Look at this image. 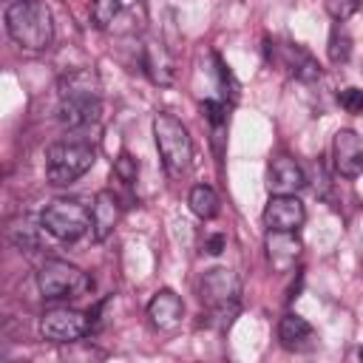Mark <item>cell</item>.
<instances>
[{
	"label": "cell",
	"mask_w": 363,
	"mask_h": 363,
	"mask_svg": "<svg viewBox=\"0 0 363 363\" xmlns=\"http://www.w3.org/2000/svg\"><path fill=\"white\" fill-rule=\"evenodd\" d=\"M6 31L26 51H45L54 40V17L43 0H11L6 6Z\"/></svg>",
	"instance_id": "cell-1"
},
{
	"label": "cell",
	"mask_w": 363,
	"mask_h": 363,
	"mask_svg": "<svg viewBox=\"0 0 363 363\" xmlns=\"http://www.w3.org/2000/svg\"><path fill=\"white\" fill-rule=\"evenodd\" d=\"M153 139L159 159L164 164V173L170 179H182L193 164V142L187 128L167 111H159L153 116Z\"/></svg>",
	"instance_id": "cell-2"
},
{
	"label": "cell",
	"mask_w": 363,
	"mask_h": 363,
	"mask_svg": "<svg viewBox=\"0 0 363 363\" xmlns=\"http://www.w3.org/2000/svg\"><path fill=\"white\" fill-rule=\"evenodd\" d=\"M96 162V150L88 142H57L48 147L45 153V179L57 187L77 182L79 176H85Z\"/></svg>",
	"instance_id": "cell-3"
},
{
	"label": "cell",
	"mask_w": 363,
	"mask_h": 363,
	"mask_svg": "<svg viewBox=\"0 0 363 363\" xmlns=\"http://www.w3.org/2000/svg\"><path fill=\"white\" fill-rule=\"evenodd\" d=\"M40 224L60 241H77L91 230V210L79 199H57L43 210Z\"/></svg>",
	"instance_id": "cell-4"
},
{
	"label": "cell",
	"mask_w": 363,
	"mask_h": 363,
	"mask_svg": "<svg viewBox=\"0 0 363 363\" xmlns=\"http://www.w3.org/2000/svg\"><path fill=\"white\" fill-rule=\"evenodd\" d=\"M37 286H40L43 298H48V301L79 298L85 289H91V278L79 267H74L68 261H60V258H51L40 267Z\"/></svg>",
	"instance_id": "cell-5"
},
{
	"label": "cell",
	"mask_w": 363,
	"mask_h": 363,
	"mask_svg": "<svg viewBox=\"0 0 363 363\" xmlns=\"http://www.w3.org/2000/svg\"><path fill=\"white\" fill-rule=\"evenodd\" d=\"M91 332V312L51 309L40 320V335L51 343H74Z\"/></svg>",
	"instance_id": "cell-6"
},
{
	"label": "cell",
	"mask_w": 363,
	"mask_h": 363,
	"mask_svg": "<svg viewBox=\"0 0 363 363\" xmlns=\"http://www.w3.org/2000/svg\"><path fill=\"white\" fill-rule=\"evenodd\" d=\"M264 48H267V60L278 62L281 68H286L295 79L315 82L320 77V65H318V60L306 48H301L295 43H272V40H267Z\"/></svg>",
	"instance_id": "cell-7"
},
{
	"label": "cell",
	"mask_w": 363,
	"mask_h": 363,
	"mask_svg": "<svg viewBox=\"0 0 363 363\" xmlns=\"http://www.w3.org/2000/svg\"><path fill=\"white\" fill-rule=\"evenodd\" d=\"M238 295H241V281L233 269L227 267H216V269H207L201 284H199V298L207 309L213 306H227V303H238Z\"/></svg>",
	"instance_id": "cell-8"
},
{
	"label": "cell",
	"mask_w": 363,
	"mask_h": 363,
	"mask_svg": "<svg viewBox=\"0 0 363 363\" xmlns=\"http://www.w3.org/2000/svg\"><path fill=\"white\" fill-rule=\"evenodd\" d=\"M306 218V207L298 199V193H272V199L264 207V221L269 230L295 233Z\"/></svg>",
	"instance_id": "cell-9"
},
{
	"label": "cell",
	"mask_w": 363,
	"mask_h": 363,
	"mask_svg": "<svg viewBox=\"0 0 363 363\" xmlns=\"http://www.w3.org/2000/svg\"><path fill=\"white\" fill-rule=\"evenodd\" d=\"M332 159H335V170L343 179H357L363 173V136L352 128L337 130L332 142Z\"/></svg>",
	"instance_id": "cell-10"
},
{
	"label": "cell",
	"mask_w": 363,
	"mask_h": 363,
	"mask_svg": "<svg viewBox=\"0 0 363 363\" xmlns=\"http://www.w3.org/2000/svg\"><path fill=\"white\" fill-rule=\"evenodd\" d=\"M306 184L303 167L292 156H275L267 167V187L269 193H298Z\"/></svg>",
	"instance_id": "cell-11"
},
{
	"label": "cell",
	"mask_w": 363,
	"mask_h": 363,
	"mask_svg": "<svg viewBox=\"0 0 363 363\" xmlns=\"http://www.w3.org/2000/svg\"><path fill=\"white\" fill-rule=\"evenodd\" d=\"M99 96H60V122L65 128H88L99 119Z\"/></svg>",
	"instance_id": "cell-12"
},
{
	"label": "cell",
	"mask_w": 363,
	"mask_h": 363,
	"mask_svg": "<svg viewBox=\"0 0 363 363\" xmlns=\"http://www.w3.org/2000/svg\"><path fill=\"white\" fill-rule=\"evenodd\" d=\"M119 213H122L119 199L111 190H99L94 204H91V235H94V241H105L113 233V227L119 221Z\"/></svg>",
	"instance_id": "cell-13"
},
{
	"label": "cell",
	"mask_w": 363,
	"mask_h": 363,
	"mask_svg": "<svg viewBox=\"0 0 363 363\" xmlns=\"http://www.w3.org/2000/svg\"><path fill=\"white\" fill-rule=\"evenodd\" d=\"M184 315V303L173 289H159L147 303V318L156 329H176Z\"/></svg>",
	"instance_id": "cell-14"
},
{
	"label": "cell",
	"mask_w": 363,
	"mask_h": 363,
	"mask_svg": "<svg viewBox=\"0 0 363 363\" xmlns=\"http://www.w3.org/2000/svg\"><path fill=\"white\" fill-rule=\"evenodd\" d=\"M298 255H301V241L295 238V233L269 230V235H267V258H269V264L275 269H289Z\"/></svg>",
	"instance_id": "cell-15"
},
{
	"label": "cell",
	"mask_w": 363,
	"mask_h": 363,
	"mask_svg": "<svg viewBox=\"0 0 363 363\" xmlns=\"http://www.w3.org/2000/svg\"><path fill=\"white\" fill-rule=\"evenodd\" d=\"M315 332L309 326V320H303L301 315H284L281 323H278V340L284 349L289 352H303V349H312V340Z\"/></svg>",
	"instance_id": "cell-16"
},
{
	"label": "cell",
	"mask_w": 363,
	"mask_h": 363,
	"mask_svg": "<svg viewBox=\"0 0 363 363\" xmlns=\"http://www.w3.org/2000/svg\"><path fill=\"white\" fill-rule=\"evenodd\" d=\"M142 65L145 74L156 82V85H170L173 82V57L167 54V48L162 43H145L142 48Z\"/></svg>",
	"instance_id": "cell-17"
},
{
	"label": "cell",
	"mask_w": 363,
	"mask_h": 363,
	"mask_svg": "<svg viewBox=\"0 0 363 363\" xmlns=\"http://www.w3.org/2000/svg\"><path fill=\"white\" fill-rule=\"evenodd\" d=\"M187 204H190V210H193L199 218H204V221H210V218L218 216V196H216V190L207 187V184H196V187L190 190V196H187Z\"/></svg>",
	"instance_id": "cell-18"
},
{
	"label": "cell",
	"mask_w": 363,
	"mask_h": 363,
	"mask_svg": "<svg viewBox=\"0 0 363 363\" xmlns=\"http://www.w3.org/2000/svg\"><path fill=\"white\" fill-rule=\"evenodd\" d=\"M326 54L335 65H343L352 57V37L346 34V28L340 23H335V28L329 31V43H326Z\"/></svg>",
	"instance_id": "cell-19"
},
{
	"label": "cell",
	"mask_w": 363,
	"mask_h": 363,
	"mask_svg": "<svg viewBox=\"0 0 363 363\" xmlns=\"http://www.w3.org/2000/svg\"><path fill=\"white\" fill-rule=\"evenodd\" d=\"M9 238H11L20 250H37V247H40L37 227H31L28 218H17V221H11V227H9Z\"/></svg>",
	"instance_id": "cell-20"
},
{
	"label": "cell",
	"mask_w": 363,
	"mask_h": 363,
	"mask_svg": "<svg viewBox=\"0 0 363 363\" xmlns=\"http://www.w3.org/2000/svg\"><path fill=\"white\" fill-rule=\"evenodd\" d=\"M119 9H122L119 0H91V23L96 28H108L119 14Z\"/></svg>",
	"instance_id": "cell-21"
},
{
	"label": "cell",
	"mask_w": 363,
	"mask_h": 363,
	"mask_svg": "<svg viewBox=\"0 0 363 363\" xmlns=\"http://www.w3.org/2000/svg\"><path fill=\"white\" fill-rule=\"evenodd\" d=\"M113 173H116L119 182L133 184V182H136V173H139V164H136V159H133L130 153L122 150V153L116 156V162H113Z\"/></svg>",
	"instance_id": "cell-22"
},
{
	"label": "cell",
	"mask_w": 363,
	"mask_h": 363,
	"mask_svg": "<svg viewBox=\"0 0 363 363\" xmlns=\"http://www.w3.org/2000/svg\"><path fill=\"white\" fill-rule=\"evenodd\" d=\"M323 6H326V14H329L332 20L343 23V20H349L352 14H357L360 0H323Z\"/></svg>",
	"instance_id": "cell-23"
},
{
	"label": "cell",
	"mask_w": 363,
	"mask_h": 363,
	"mask_svg": "<svg viewBox=\"0 0 363 363\" xmlns=\"http://www.w3.org/2000/svg\"><path fill=\"white\" fill-rule=\"evenodd\" d=\"M213 60H216V74H218V85L224 88V96H230V99L235 102V99H238V82H235L233 71L224 65V60H221L218 54H213Z\"/></svg>",
	"instance_id": "cell-24"
},
{
	"label": "cell",
	"mask_w": 363,
	"mask_h": 363,
	"mask_svg": "<svg viewBox=\"0 0 363 363\" xmlns=\"http://www.w3.org/2000/svg\"><path fill=\"white\" fill-rule=\"evenodd\" d=\"M201 113H204L207 122L216 128V133L227 125V108H224V102H218V99H204V102H201Z\"/></svg>",
	"instance_id": "cell-25"
},
{
	"label": "cell",
	"mask_w": 363,
	"mask_h": 363,
	"mask_svg": "<svg viewBox=\"0 0 363 363\" xmlns=\"http://www.w3.org/2000/svg\"><path fill=\"white\" fill-rule=\"evenodd\" d=\"M337 102L349 111V113H360L363 111V91L360 88H343L337 94Z\"/></svg>",
	"instance_id": "cell-26"
},
{
	"label": "cell",
	"mask_w": 363,
	"mask_h": 363,
	"mask_svg": "<svg viewBox=\"0 0 363 363\" xmlns=\"http://www.w3.org/2000/svg\"><path fill=\"white\" fill-rule=\"evenodd\" d=\"M204 250H207L210 255H221V252L227 250V235H221V233H213V235L204 241Z\"/></svg>",
	"instance_id": "cell-27"
},
{
	"label": "cell",
	"mask_w": 363,
	"mask_h": 363,
	"mask_svg": "<svg viewBox=\"0 0 363 363\" xmlns=\"http://www.w3.org/2000/svg\"><path fill=\"white\" fill-rule=\"evenodd\" d=\"M122 6H133V3H139V0H119Z\"/></svg>",
	"instance_id": "cell-28"
},
{
	"label": "cell",
	"mask_w": 363,
	"mask_h": 363,
	"mask_svg": "<svg viewBox=\"0 0 363 363\" xmlns=\"http://www.w3.org/2000/svg\"><path fill=\"white\" fill-rule=\"evenodd\" d=\"M357 357H360V360H363V349H360V352H357Z\"/></svg>",
	"instance_id": "cell-29"
}]
</instances>
